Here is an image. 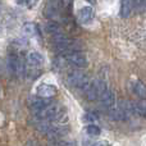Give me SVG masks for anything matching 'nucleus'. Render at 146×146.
<instances>
[{
  "mask_svg": "<svg viewBox=\"0 0 146 146\" xmlns=\"http://www.w3.org/2000/svg\"><path fill=\"white\" fill-rule=\"evenodd\" d=\"M66 83L68 86H71V87L76 88V90L86 91L90 81H88V76L85 72L76 69V71H72L68 73V76L66 78Z\"/></svg>",
  "mask_w": 146,
  "mask_h": 146,
  "instance_id": "f257e3e1",
  "label": "nucleus"
},
{
  "mask_svg": "<svg viewBox=\"0 0 146 146\" xmlns=\"http://www.w3.org/2000/svg\"><path fill=\"white\" fill-rule=\"evenodd\" d=\"M106 90V85L101 80H92L90 81L87 88H86V98L90 101H95L101 98L103 92Z\"/></svg>",
  "mask_w": 146,
  "mask_h": 146,
  "instance_id": "f03ea898",
  "label": "nucleus"
},
{
  "mask_svg": "<svg viewBox=\"0 0 146 146\" xmlns=\"http://www.w3.org/2000/svg\"><path fill=\"white\" fill-rule=\"evenodd\" d=\"M64 59L66 63L69 66L74 67V68H85L88 64L87 62V56L81 51H76V53H69V54H64Z\"/></svg>",
  "mask_w": 146,
  "mask_h": 146,
  "instance_id": "7ed1b4c3",
  "label": "nucleus"
},
{
  "mask_svg": "<svg viewBox=\"0 0 146 146\" xmlns=\"http://www.w3.org/2000/svg\"><path fill=\"white\" fill-rule=\"evenodd\" d=\"M42 64H44V56L40 53H37V51H32L27 56V69H26V73L38 71L42 67Z\"/></svg>",
  "mask_w": 146,
  "mask_h": 146,
  "instance_id": "20e7f679",
  "label": "nucleus"
},
{
  "mask_svg": "<svg viewBox=\"0 0 146 146\" xmlns=\"http://www.w3.org/2000/svg\"><path fill=\"white\" fill-rule=\"evenodd\" d=\"M101 100V104L105 109H108L109 111H111L113 109H115V104H117V99H115V94L111 88L106 87V90L103 92L100 98Z\"/></svg>",
  "mask_w": 146,
  "mask_h": 146,
  "instance_id": "39448f33",
  "label": "nucleus"
},
{
  "mask_svg": "<svg viewBox=\"0 0 146 146\" xmlns=\"http://www.w3.org/2000/svg\"><path fill=\"white\" fill-rule=\"evenodd\" d=\"M51 101H53L51 99H42V98H38V96H31L28 99V106H30V109L33 113H36V111H40L44 108H46Z\"/></svg>",
  "mask_w": 146,
  "mask_h": 146,
  "instance_id": "423d86ee",
  "label": "nucleus"
},
{
  "mask_svg": "<svg viewBox=\"0 0 146 146\" xmlns=\"http://www.w3.org/2000/svg\"><path fill=\"white\" fill-rule=\"evenodd\" d=\"M56 92H58V90L55 86L49 85V83H42V85H38L36 87V95L42 99H51L53 96L56 95Z\"/></svg>",
  "mask_w": 146,
  "mask_h": 146,
  "instance_id": "0eeeda50",
  "label": "nucleus"
},
{
  "mask_svg": "<svg viewBox=\"0 0 146 146\" xmlns=\"http://www.w3.org/2000/svg\"><path fill=\"white\" fill-rule=\"evenodd\" d=\"M77 18L81 25H88L94 19V9L91 7H82L78 10Z\"/></svg>",
  "mask_w": 146,
  "mask_h": 146,
  "instance_id": "6e6552de",
  "label": "nucleus"
},
{
  "mask_svg": "<svg viewBox=\"0 0 146 146\" xmlns=\"http://www.w3.org/2000/svg\"><path fill=\"white\" fill-rule=\"evenodd\" d=\"M129 90L133 95L140 99H146V86L140 80H135L129 82Z\"/></svg>",
  "mask_w": 146,
  "mask_h": 146,
  "instance_id": "1a4fd4ad",
  "label": "nucleus"
},
{
  "mask_svg": "<svg viewBox=\"0 0 146 146\" xmlns=\"http://www.w3.org/2000/svg\"><path fill=\"white\" fill-rule=\"evenodd\" d=\"M60 3H48V5L45 7V15L49 19H53V22H55L56 19L60 18V9L58 8V5Z\"/></svg>",
  "mask_w": 146,
  "mask_h": 146,
  "instance_id": "9d476101",
  "label": "nucleus"
},
{
  "mask_svg": "<svg viewBox=\"0 0 146 146\" xmlns=\"http://www.w3.org/2000/svg\"><path fill=\"white\" fill-rule=\"evenodd\" d=\"M45 31H46V32H48L53 38L63 33V31H62V27H60V26H59L56 22H53V21H50V22H48V23L45 25Z\"/></svg>",
  "mask_w": 146,
  "mask_h": 146,
  "instance_id": "9b49d317",
  "label": "nucleus"
},
{
  "mask_svg": "<svg viewBox=\"0 0 146 146\" xmlns=\"http://www.w3.org/2000/svg\"><path fill=\"white\" fill-rule=\"evenodd\" d=\"M36 32H37V27H36L35 23L27 22L22 26V35L25 37H31V36L36 35Z\"/></svg>",
  "mask_w": 146,
  "mask_h": 146,
  "instance_id": "f8f14e48",
  "label": "nucleus"
},
{
  "mask_svg": "<svg viewBox=\"0 0 146 146\" xmlns=\"http://www.w3.org/2000/svg\"><path fill=\"white\" fill-rule=\"evenodd\" d=\"M133 109L135 114H139L146 118V99H141V100L133 103Z\"/></svg>",
  "mask_w": 146,
  "mask_h": 146,
  "instance_id": "ddd939ff",
  "label": "nucleus"
},
{
  "mask_svg": "<svg viewBox=\"0 0 146 146\" xmlns=\"http://www.w3.org/2000/svg\"><path fill=\"white\" fill-rule=\"evenodd\" d=\"M132 9H133V1H122L121 3V17L122 18L129 17Z\"/></svg>",
  "mask_w": 146,
  "mask_h": 146,
  "instance_id": "4468645a",
  "label": "nucleus"
},
{
  "mask_svg": "<svg viewBox=\"0 0 146 146\" xmlns=\"http://www.w3.org/2000/svg\"><path fill=\"white\" fill-rule=\"evenodd\" d=\"M85 132L91 137H98V136H100L101 129H100V127L95 126V124H88L85 128Z\"/></svg>",
  "mask_w": 146,
  "mask_h": 146,
  "instance_id": "2eb2a0df",
  "label": "nucleus"
},
{
  "mask_svg": "<svg viewBox=\"0 0 146 146\" xmlns=\"http://www.w3.org/2000/svg\"><path fill=\"white\" fill-rule=\"evenodd\" d=\"M82 119H83V122L85 123H92V122H96L98 121V115L96 114H94V113H86L85 115L82 117Z\"/></svg>",
  "mask_w": 146,
  "mask_h": 146,
  "instance_id": "dca6fc26",
  "label": "nucleus"
},
{
  "mask_svg": "<svg viewBox=\"0 0 146 146\" xmlns=\"http://www.w3.org/2000/svg\"><path fill=\"white\" fill-rule=\"evenodd\" d=\"M51 146H77L74 141H56Z\"/></svg>",
  "mask_w": 146,
  "mask_h": 146,
  "instance_id": "f3484780",
  "label": "nucleus"
},
{
  "mask_svg": "<svg viewBox=\"0 0 146 146\" xmlns=\"http://www.w3.org/2000/svg\"><path fill=\"white\" fill-rule=\"evenodd\" d=\"M91 146H109L106 141H98V142H92Z\"/></svg>",
  "mask_w": 146,
  "mask_h": 146,
  "instance_id": "a211bd4d",
  "label": "nucleus"
},
{
  "mask_svg": "<svg viewBox=\"0 0 146 146\" xmlns=\"http://www.w3.org/2000/svg\"><path fill=\"white\" fill-rule=\"evenodd\" d=\"M0 92H1V88H0Z\"/></svg>",
  "mask_w": 146,
  "mask_h": 146,
  "instance_id": "6ab92c4d",
  "label": "nucleus"
}]
</instances>
